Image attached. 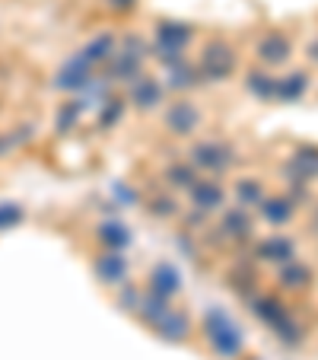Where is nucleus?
I'll use <instances>...</instances> for the list:
<instances>
[{
    "label": "nucleus",
    "instance_id": "nucleus-5",
    "mask_svg": "<svg viewBox=\"0 0 318 360\" xmlns=\"http://www.w3.org/2000/svg\"><path fill=\"white\" fill-rule=\"evenodd\" d=\"M93 77H95V68L80 55V51H77V55H70L67 61L58 68V74H55V80H51V86L61 89V93L80 96L83 89L93 83Z\"/></svg>",
    "mask_w": 318,
    "mask_h": 360
},
{
    "label": "nucleus",
    "instance_id": "nucleus-15",
    "mask_svg": "<svg viewBox=\"0 0 318 360\" xmlns=\"http://www.w3.org/2000/svg\"><path fill=\"white\" fill-rule=\"evenodd\" d=\"M143 58L147 55H137V51H124V48H118L115 58L109 61V80L112 83H134L137 77L143 74Z\"/></svg>",
    "mask_w": 318,
    "mask_h": 360
},
{
    "label": "nucleus",
    "instance_id": "nucleus-9",
    "mask_svg": "<svg viewBox=\"0 0 318 360\" xmlns=\"http://www.w3.org/2000/svg\"><path fill=\"white\" fill-rule=\"evenodd\" d=\"M255 58H258V64L261 68H284L286 61L293 58V45H290V39H286L284 32H264L261 39L255 41Z\"/></svg>",
    "mask_w": 318,
    "mask_h": 360
},
{
    "label": "nucleus",
    "instance_id": "nucleus-28",
    "mask_svg": "<svg viewBox=\"0 0 318 360\" xmlns=\"http://www.w3.org/2000/svg\"><path fill=\"white\" fill-rule=\"evenodd\" d=\"M163 179H166V188L169 191H188L191 185L201 179V172L194 169V163H169L166 166V172H163Z\"/></svg>",
    "mask_w": 318,
    "mask_h": 360
},
{
    "label": "nucleus",
    "instance_id": "nucleus-2",
    "mask_svg": "<svg viewBox=\"0 0 318 360\" xmlns=\"http://www.w3.org/2000/svg\"><path fill=\"white\" fill-rule=\"evenodd\" d=\"M201 332H204V338H207L210 351L217 354L220 360H236L245 347V338H242V332H239V326L220 306H210L207 313H204Z\"/></svg>",
    "mask_w": 318,
    "mask_h": 360
},
{
    "label": "nucleus",
    "instance_id": "nucleus-10",
    "mask_svg": "<svg viewBox=\"0 0 318 360\" xmlns=\"http://www.w3.org/2000/svg\"><path fill=\"white\" fill-rule=\"evenodd\" d=\"M93 274L102 281L105 287H121L131 274L128 265V255L124 252H112V249H102L99 255L93 259Z\"/></svg>",
    "mask_w": 318,
    "mask_h": 360
},
{
    "label": "nucleus",
    "instance_id": "nucleus-3",
    "mask_svg": "<svg viewBox=\"0 0 318 360\" xmlns=\"http://www.w3.org/2000/svg\"><path fill=\"white\" fill-rule=\"evenodd\" d=\"M239 68L236 48L226 39H210L201 48V58H197V70H201L204 83H226Z\"/></svg>",
    "mask_w": 318,
    "mask_h": 360
},
{
    "label": "nucleus",
    "instance_id": "nucleus-38",
    "mask_svg": "<svg viewBox=\"0 0 318 360\" xmlns=\"http://www.w3.org/2000/svg\"><path fill=\"white\" fill-rule=\"evenodd\" d=\"M312 230H315V236H318V211H315V217H312Z\"/></svg>",
    "mask_w": 318,
    "mask_h": 360
},
{
    "label": "nucleus",
    "instance_id": "nucleus-25",
    "mask_svg": "<svg viewBox=\"0 0 318 360\" xmlns=\"http://www.w3.org/2000/svg\"><path fill=\"white\" fill-rule=\"evenodd\" d=\"M245 89L261 102H274V89H277V77L267 68H251L245 74Z\"/></svg>",
    "mask_w": 318,
    "mask_h": 360
},
{
    "label": "nucleus",
    "instance_id": "nucleus-23",
    "mask_svg": "<svg viewBox=\"0 0 318 360\" xmlns=\"http://www.w3.org/2000/svg\"><path fill=\"white\" fill-rule=\"evenodd\" d=\"M251 313H255L258 319L264 322V326H271V328H274L277 322H284L286 316H290V309H286L284 300L261 293V297H251Z\"/></svg>",
    "mask_w": 318,
    "mask_h": 360
},
{
    "label": "nucleus",
    "instance_id": "nucleus-35",
    "mask_svg": "<svg viewBox=\"0 0 318 360\" xmlns=\"http://www.w3.org/2000/svg\"><path fill=\"white\" fill-rule=\"evenodd\" d=\"M137 7V0H105V10H112V13H131V10Z\"/></svg>",
    "mask_w": 318,
    "mask_h": 360
},
{
    "label": "nucleus",
    "instance_id": "nucleus-11",
    "mask_svg": "<svg viewBox=\"0 0 318 360\" xmlns=\"http://www.w3.org/2000/svg\"><path fill=\"white\" fill-rule=\"evenodd\" d=\"M255 259L267 262V265H286V262L296 259V243L284 233H271L255 243Z\"/></svg>",
    "mask_w": 318,
    "mask_h": 360
},
{
    "label": "nucleus",
    "instance_id": "nucleus-27",
    "mask_svg": "<svg viewBox=\"0 0 318 360\" xmlns=\"http://www.w3.org/2000/svg\"><path fill=\"white\" fill-rule=\"evenodd\" d=\"M277 281H280V287H284V290L299 293V290H305V287L312 284V268L293 259V262H286V265H280Z\"/></svg>",
    "mask_w": 318,
    "mask_h": 360
},
{
    "label": "nucleus",
    "instance_id": "nucleus-1",
    "mask_svg": "<svg viewBox=\"0 0 318 360\" xmlns=\"http://www.w3.org/2000/svg\"><path fill=\"white\" fill-rule=\"evenodd\" d=\"M194 41V26L185 20H156L153 41L147 45V55L163 68H172L185 58V51Z\"/></svg>",
    "mask_w": 318,
    "mask_h": 360
},
{
    "label": "nucleus",
    "instance_id": "nucleus-30",
    "mask_svg": "<svg viewBox=\"0 0 318 360\" xmlns=\"http://www.w3.org/2000/svg\"><path fill=\"white\" fill-rule=\"evenodd\" d=\"M124 112H128V99H124V96H109V99L99 105V128L112 131L124 118Z\"/></svg>",
    "mask_w": 318,
    "mask_h": 360
},
{
    "label": "nucleus",
    "instance_id": "nucleus-32",
    "mask_svg": "<svg viewBox=\"0 0 318 360\" xmlns=\"http://www.w3.org/2000/svg\"><path fill=\"white\" fill-rule=\"evenodd\" d=\"M26 220V207L16 201H0V233L16 230Z\"/></svg>",
    "mask_w": 318,
    "mask_h": 360
},
{
    "label": "nucleus",
    "instance_id": "nucleus-34",
    "mask_svg": "<svg viewBox=\"0 0 318 360\" xmlns=\"http://www.w3.org/2000/svg\"><path fill=\"white\" fill-rule=\"evenodd\" d=\"M112 201L118 204V207H137L140 204V191L137 188H131V185H124V182H115L112 185Z\"/></svg>",
    "mask_w": 318,
    "mask_h": 360
},
{
    "label": "nucleus",
    "instance_id": "nucleus-17",
    "mask_svg": "<svg viewBox=\"0 0 318 360\" xmlns=\"http://www.w3.org/2000/svg\"><path fill=\"white\" fill-rule=\"evenodd\" d=\"M153 332L159 335L163 341H169V345H178V341H188L191 319H188V313H182V309H175V306H172L169 313H166L163 319L153 326Z\"/></svg>",
    "mask_w": 318,
    "mask_h": 360
},
{
    "label": "nucleus",
    "instance_id": "nucleus-24",
    "mask_svg": "<svg viewBox=\"0 0 318 360\" xmlns=\"http://www.w3.org/2000/svg\"><path fill=\"white\" fill-rule=\"evenodd\" d=\"M232 198H236L239 207H245V211H255L258 204L267 198V191H264L261 179L242 176V179H236V185H232Z\"/></svg>",
    "mask_w": 318,
    "mask_h": 360
},
{
    "label": "nucleus",
    "instance_id": "nucleus-33",
    "mask_svg": "<svg viewBox=\"0 0 318 360\" xmlns=\"http://www.w3.org/2000/svg\"><path fill=\"white\" fill-rule=\"evenodd\" d=\"M115 300H118V306H121L124 313H134L137 316V309H140V300H143V290L137 284H131V281H124V284L118 287Z\"/></svg>",
    "mask_w": 318,
    "mask_h": 360
},
{
    "label": "nucleus",
    "instance_id": "nucleus-13",
    "mask_svg": "<svg viewBox=\"0 0 318 360\" xmlns=\"http://www.w3.org/2000/svg\"><path fill=\"white\" fill-rule=\"evenodd\" d=\"M147 290L172 300L175 293H182V271H178L172 262H156L147 274Z\"/></svg>",
    "mask_w": 318,
    "mask_h": 360
},
{
    "label": "nucleus",
    "instance_id": "nucleus-21",
    "mask_svg": "<svg viewBox=\"0 0 318 360\" xmlns=\"http://www.w3.org/2000/svg\"><path fill=\"white\" fill-rule=\"evenodd\" d=\"M83 112H86V99H83V96H70L67 102H61V105L55 109V131L61 137H67L70 131L80 124Z\"/></svg>",
    "mask_w": 318,
    "mask_h": 360
},
{
    "label": "nucleus",
    "instance_id": "nucleus-16",
    "mask_svg": "<svg viewBox=\"0 0 318 360\" xmlns=\"http://www.w3.org/2000/svg\"><path fill=\"white\" fill-rule=\"evenodd\" d=\"M258 214H261L264 224L286 226L293 217H296V201H293L290 195H267L261 204H258Z\"/></svg>",
    "mask_w": 318,
    "mask_h": 360
},
{
    "label": "nucleus",
    "instance_id": "nucleus-31",
    "mask_svg": "<svg viewBox=\"0 0 318 360\" xmlns=\"http://www.w3.org/2000/svg\"><path fill=\"white\" fill-rule=\"evenodd\" d=\"M274 335H277V341H284L286 347H296L299 341H303L305 332H303V326L296 322V316L290 313L284 322H277V326H274Z\"/></svg>",
    "mask_w": 318,
    "mask_h": 360
},
{
    "label": "nucleus",
    "instance_id": "nucleus-22",
    "mask_svg": "<svg viewBox=\"0 0 318 360\" xmlns=\"http://www.w3.org/2000/svg\"><path fill=\"white\" fill-rule=\"evenodd\" d=\"M309 93V74L305 70H293L286 77H277V89H274V102H299Z\"/></svg>",
    "mask_w": 318,
    "mask_h": 360
},
{
    "label": "nucleus",
    "instance_id": "nucleus-14",
    "mask_svg": "<svg viewBox=\"0 0 318 360\" xmlns=\"http://www.w3.org/2000/svg\"><path fill=\"white\" fill-rule=\"evenodd\" d=\"M95 239H99L102 249L128 252V249H131V243H134V233H131V226L124 224V220L109 217V220H102V224L95 226Z\"/></svg>",
    "mask_w": 318,
    "mask_h": 360
},
{
    "label": "nucleus",
    "instance_id": "nucleus-18",
    "mask_svg": "<svg viewBox=\"0 0 318 360\" xmlns=\"http://www.w3.org/2000/svg\"><path fill=\"white\" fill-rule=\"evenodd\" d=\"M286 176H290V182H312V179H318V150L315 147L293 150L290 163H286Z\"/></svg>",
    "mask_w": 318,
    "mask_h": 360
},
{
    "label": "nucleus",
    "instance_id": "nucleus-26",
    "mask_svg": "<svg viewBox=\"0 0 318 360\" xmlns=\"http://www.w3.org/2000/svg\"><path fill=\"white\" fill-rule=\"evenodd\" d=\"M169 309H172V300L159 297V293H153V290H143L140 309H137V319H140L147 328H153L156 322H159L166 313H169Z\"/></svg>",
    "mask_w": 318,
    "mask_h": 360
},
{
    "label": "nucleus",
    "instance_id": "nucleus-29",
    "mask_svg": "<svg viewBox=\"0 0 318 360\" xmlns=\"http://www.w3.org/2000/svg\"><path fill=\"white\" fill-rule=\"evenodd\" d=\"M143 211L153 220H175L178 217V198L172 191H153L143 204Z\"/></svg>",
    "mask_w": 318,
    "mask_h": 360
},
{
    "label": "nucleus",
    "instance_id": "nucleus-8",
    "mask_svg": "<svg viewBox=\"0 0 318 360\" xmlns=\"http://www.w3.org/2000/svg\"><path fill=\"white\" fill-rule=\"evenodd\" d=\"M188 198H191V207H194V211L217 214V211H223V204H226V188L217 176H201L188 188Z\"/></svg>",
    "mask_w": 318,
    "mask_h": 360
},
{
    "label": "nucleus",
    "instance_id": "nucleus-37",
    "mask_svg": "<svg viewBox=\"0 0 318 360\" xmlns=\"http://www.w3.org/2000/svg\"><path fill=\"white\" fill-rule=\"evenodd\" d=\"M309 58L318 64V39H312V41H309Z\"/></svg>",
    "mask_w": 318,
    "mask_h": 360
},
{
    "label": "nucleus",
    "instance_id": "nucleus-4",
    "mask_svg": "<svg viewBox=\"0 0 318 360\" xmlns=\"http://www.w3.org/2000/svg\"><path fill=\"white\" fill-rule=\"evenodd\" d=\"M191 163L204 176H223V172H230L236 166V147L226 141H217V137L197 141L191 147Z\"/></svg>",
    "mask_w": 318,
    "mask_h": 360
},
{
    "label": "nucleus",
    "instance_id": "nucleus-19",
    "mask_svg": "<svg viewBox=\"0 0 318 360\" xmlns=\"http://www.w3.org/2000/svg\"><path fill=\"white\" fill-rule=\"evenodd\" d=\"M166 86L175 89V93H191V89L204 86V77L201 70H197V64H191L188 58H182L178 64H172V68H166Z\"/></svg>",
    "mask_w": 318,
    "mask_h": 360
},
{
    "label": "nucleus",
    "instance_id": "nucleus-12",
    "mask_svg": "<svg viewBox=\"0 0 318 360\" xmlns=\"http://www.w3.org/2000/svg\"><path fill=\"white\" fill-rule=\"evenodd\" d=\"M217 233L226 239V243H242V239H249L251 233H255V220H251V211H245V207H230V211L220 214V226Z\"/></svg>",
    "mask_w": 318,
    "mask_h": 360
},
{
    "label": "nucleus",
    "instance_id": "nucleus-20",
    "mask_svg": "<svg viewBox=\"0 0 318 360\" xmlns=\"http://www.w3.org/2000/svg\"><path fill=\"white\" fill-rule=\"evenodd\" d=\"M118 51V35L115 32H95L93 39L86 41V45L80 48V55L86 58L93 68H99V64H109L112 58H115Z\"/></svg>",
    "mask_w": 318,
    "mask_h": 360
},
{
    "label": "nucleus",
    "instance_id": "nucleus-36",
    "mask_svg": "<svg viewBox=\"0 0 318 360\" xmlns=\"http://www.w3.org/2000/svg\"><path fill=\"white\" fill-rule=\"evenodd\" d=\"M13 150H16L13 137H10V131H4V134H0V157H10Z\"/></svg>",
    "mask_w": 318,
    "mask_h": 360
},
{
    "label": "nucleus",
    "instance_id": "nucleus-6",
    "mask_svg": "<svg viewBox=\"0 0 318 360\" xmlns=\"http://www.w3.org/2000/svg\"><path fill=\"white\" fill-rule=\"evenodd\" d=\"M124 99H128V105L137 112H153L166 102V83H159L156 77L140 74L134 83H128V96H124Z\"/></svg>",
    "mask_w": 318,
    "mask_h": 360
},
{
    "label": "nucleus",
    "instance_id": "nucleus-7",
    "mask_svg": "<svg viewBox=\"0 0 318 360\" xmlns=\"http://www.w3.org/2000/svg\"><path fill=\"white\" fill-rule=\"evenodd\" d=\"M163 122H166V128H169V134H175V137H191L197 128H201V122H204V115H201V109H197V102H191V99H175L166 109V115H163Z\"/></svg>",
    "mask_w": 318,
    "mask_h": 360
}]
</instances>
